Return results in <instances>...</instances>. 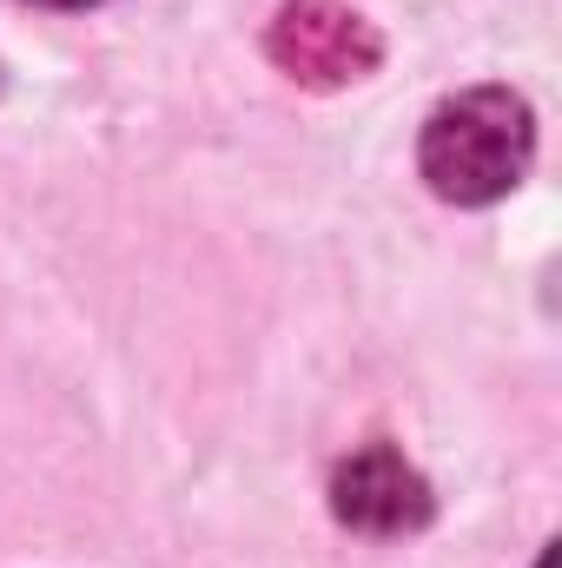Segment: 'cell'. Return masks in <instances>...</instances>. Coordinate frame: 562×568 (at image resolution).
<instances>
[{
	"instance_id": "277c9868",
	"label": "cell",
	"mask_w": 562,
	"mask_h": 568,
	"mask_svg": "<svg viewBox=\"0 0 562 568\" xmlns=\"http://www.w3.org/2000/svg\"><path fill=\"white\" fill-rule=\"evenodd\" d=\"M40 7H87V0H40Z\"/></svg>"
},
{
	"instance_id": "6da1fadb",
	"label": "cell",
	"mask_w": 562,
	"mask_h": 568,
	"mask_svg": "<svg viewBox=\"0 0 562 568\" xmlns=\"http://www.w3.org/2000/svg\"><path fill=\"white\" fill-rule=\"evenodd\" d=\"M536 152V120L510 87H470L456 100H443L423 120L418 165L436 199L450 205H490L503 199Z\"/></svg>"
},
{
	"instance_id": "3957f363",
	"label": "cell",
	"mask_w": 562,
	"mask_h": 568,
	"mask_svg": "<svg viewBox=\"0 0 562 568\" xmlns=\"http://www.w3.org/2000/svg\"><path fill=\"white\" fill-rule=\"evenodd\" d=\"M338 516L364 536H404L430 516V489L398 449H364L338 469Z\"/></svg>"
},
{
	"instance_id": "7a4b0ae2",
	"label": "cell",
	"mask_w": 562,
	"mask_h": 568,
	"mask_svg": "<svg viewBox=\"0 0 562 568\" xmlns=\"http://www.w3.org/2000/svg\"><path fill=\"white\" fill-rule=\"evenodd\" d=\"M265 53L304 87H344V80H364L384 47L371 20L338 0H284L265 33Z\"/></svg>"
}]
</instances>
